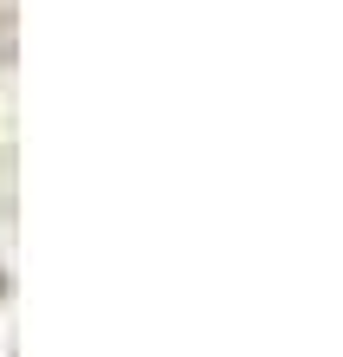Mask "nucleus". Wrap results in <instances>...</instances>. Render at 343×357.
Returning <instances> with one entry per match:
<instances>
[]
</instances>
